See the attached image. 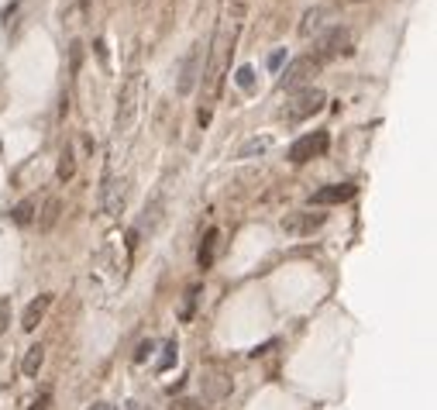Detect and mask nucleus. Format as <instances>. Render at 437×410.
I'll return each instance as SVG.
<instances>
[{"mask_svg":"<svg viewBox=\"0 0 437 410\" xmlns=\"http://www.w3.org/2000/svg\"><path fill=\"white\" fill-rule=\"evenodd\" d=\"M235 83H238L241 90H251V86H255V69H251V66H241L238 73H235Z\"/></svg>","mask_w":437,"mask_h":410,"instance_id":"nucleus-18","label":"nucleus"},{"mask_svg":"<svg viewBox=\"0 0 437 410\" xmlns=\"http://www.w3.org/2000/svg\"><path fill=\"white\" fill-rule=\"evenodd\" d=\"M59 210H62L59 200H48V204H45V210H41V221H39L41 231H52V224L59 221Z\"/></svg>","mask_w":437,"mask_h":410,"instance_id":"nucleus-17","label":"nucleus"},{"mask_svg":"<svg viewBox=\"0 0 437 410\" xmlns=\"http://www.w3.org/2000/svg\"><path fill=\"white\" fill-rule=\"evenodd\" d=\"M355 197V183H334V186H320L314 193V204L327 207V204H345Z\"/></svg>","mask_w":437,"mask_h":410,"instance_id":"nucleus-7","label":"nucleus"},{"mask_svg":"<svg viewBox=\"0 0 437 410\" xmlns=\"http://www.w3.org/2000/svg\"><path fill=\"white\" fill-rule=\"evenodd\" d=\"M327 145H331L327 131H310V135H303V138H296L289 145V159L293 163H310V159H317V156L327 152Z\"/></svg>","mask_w":437,"mask_h":410,"instance_id":"nucleus-2","label":"nucleus"},{"mask_svg":"<svg viewBox=\"0 0 437 410\" xmlns=\"http://www.w3.org/2000/svg\"><path fill=\"white\" fill-rule=\"evenodd\" d=\"M282 59H286V48L272 52V55H269V69H279V66H282Z\"/></svg>","mask_w":437,"mask_h":410,"instance_id":"nucleus-24","label":"nucleus"},{"mask_svg":"<svg viewBox=\"0 0 437 410\" xmlns=\"http://www.w3.org/2000/svg\"><path fill=\"white\" fill-rule=\"evenodd\" d=\"M100 207H104V214H118L120 207H124V179H114V176H107V179H104V190H100Z\"/></svg>","mask_w":437,"mask_h":410,"instance_id":"nucleus-6","label":"nucleus"},{"mask_svg":"<svg viewBox=\"0 0 437 410\" xmlns=\"http://www.w3.org/2000/svg\"><path fill=\"white\" fill-rule=\"evenodd\" d=\"M320 66H324V59H320V55H303V59H296V62L289 66V73L279 80V86H282V90H300L307 80H314V76H317Z\"/></svg>","mask_w":437,"mask_h":410,"instance_id":"nucleus-3","label":"nucleus"},{"mask_svg":"<svg viewBox=\"0 0 437 410\" xmlns=\"http://www.w3.org/2000/svg\"><path fill=\"white\" fill-rule=\"evenodd\" d=\"M55 172H59L62 183H69V179L76 176V152H73L69 145L62 149V156H59V169H55Z\"/></svg>","mask_w":437,"mask_h":410,"instance_id":"nucleus-14","label":"nucleus"},{"mask_svg":"<svg viewBox=\"0 0 437 410\" xmlns=\"http://www.w3.org/2000/svg\"><path fill=\"white\" fill-rule=\"evenodd\" d=\"M48 404H52V386H41V393L32 400V407L28 410H48Z\"/></svg>","mask_w":437,"mask_h":410,"instance_id":"nucleus-20","label":"nucleus"},{"mask_svg":"<svg viewBox=\"0 0 437 410\" xmlns=\"http://www.w3.org/2000/svg\"><path fill=\"white\" fill-rule=\"evenodd\" d=\"M52 300H55V293H39L28 307H25V314H21V328L25 331H35L45 321V314H48V307H52Z\"/></svg>","mask_w":437,"mask_h":410,"instance_id":"nucleus-5","label":"nucleus"},{"mask_svg":"<svg viewBox=\"0 0 437 410\" xmlns=\"http://www.w3.org/2000/svg\"><path fill=\"white\" fill-rule=\"evenodd\" d=\"M217 245H221V231H217V228H210V231L203 235L200 248H197V266L203 269V273L214 266V259H217Z\"/></svg>","mask_w":437,"mask_h":410,"instance_id":"nucleus-9","label":"nucleus"},{"mask_svg":"<svg viewBox=\"0 0 437 410\" xmlns=\"http://www.w3.org/2000/svg\"><path fill=\"white\" fill-rule=\"evenodd\" d=\"M200 66V48H193L190 55H186V62H183V73H179V83H176V90L179 93H190L193 90V83H197V69Z\"/></svg>","mask_w":437,"mask_h":410,"instance_id":"nucleus-11","label":"nucleus"},{"mask_svg":"<svg viewBox=\"0 0 437 410\" xmlns=\"http://www.w3.org/2000/svg\"><path fill=\"white\" fill-rule=\"evenodd\" d=\"M197 300H200V287L193 283V287L186 289V300H183V310H179V321H193V310H197Z\"/></svg>","mask_w":437,"mask_h":410,"instance_id":"nucleus-16","label":"nucleus"},{"mask_svg":"<svg viewBox=\"0 0 437 410\" xmlns=\"http://www.w3.org/2000/svg\"><path fill=\"white\" fill-rule=\"evenodd\" d=\"M11 221H14V224H21V228H25V224H32V221H35V200H21V204L11 210Z\"/></svg>","mask_w":437,"mask_h":410,"instance_id":"nucleus-15","label":"nucleus"},{"mask_svg":"<svg viewBox=\"0 0 437 410\" xmlns=\"http://www.w3.org/2000/svg\"><path fill=\"white\" fill-rule=\"evenodd\" d=\"M176 362V341H165L162 345V359H159V369H169Z\"/></svg>","mask_w":437,"mask_h":410,"instance_id":"nucleus-19","label":"nucleus"},{"mask_svg":"<svg viewBox=\"0 0 437 410\" xmlns=\"http://www.w3.org/2000/svg\"><path fill=\"white\" fill-rule=\"evenodd\" d=\"M272 149V138L269 135H262V138H251V142H244L238 149V159H251V156H262V152H269Z\"/></svg>","mask_w":437,"mask_h":410,"instance_id":"nucleus-13","label":"nucleus"},{"mask_svg":"<svg viewBox=\"0 0 437 410\" xmlns=\"http://www.w3.org/2000/svg\"><path fill=\"white\" fill-rule=\"evenodd\" d=\"M134 93H138V76H131L124 83L120 107H118V128H131V121H134Z\"/></svg>","mask_w":437,"mask_h":410,"instance_id":"nucleus-8","label":"nucleus"},{"mask_svg":"<svg viewBox=\"0 0 437 410\" xmlns=\"http://www.w3.org/2000/svg\"><path fill=\"white\" fill-rule=\"evenodd\" d=\"M7 321H11V300H0V334L7 331Z\"/></svg>","mask_w":437,"mask_h":410,"instance_id":"nucleus-23","label":"nucleus"},{"mask_svg":"<svg viewBox=\"0 0 437 410\" xmlns=\"http://www.w3.org/2000/svg\"><path fill=\"white\" fill-rule=\"evenodd\" d=\"M317 21H320V11H307V14H303V25H300V32H303V35H310V32L317 28Z\"/></svg>","mask_w":437,"mask_h":410,"instance_id":"nucleus-21","label":"nucleus"},{"mask_svg":"<svg viewBox=\"0 0 437 410\" xmlns=\"http://www.w3.org/2000/svg\"><path fill=\"white\" fill-rule=\"evenodd\" d=\"M324 90H300L293 100H286V107H282V118L286 121H307V118H314L317 111H324Z\"/></svg>","mask_w":437,"mask_h":410,"instance_id":"nucleus-1","label":"nucleus"},{"mask_svg":"<svg viewBox=\"0 0 437 410\" xmlns=\"http://www.w3.org/2000/svg\"><path fill=\"white\" fill-rule=\"evenodd\" d=\"M341 52H352V32L345 25L331 28L324 39H320V59H331V55H341Z\"/></svg>","mask_w":437,"mask_h":410,"instance_id":"nucleus-4","label":"nucleus"},{"mask_svg":"<svg viewBox=\"0 0 437 410\" xmlns=\"http://www.w3.org/2000/svg\"><path fill=\"white\" fill-rule=\"evenodd\" d=\"M152 352H155V341H141V345H138V352H134V362H145Z\"/></svg>","mask_w":437,"mask_h":410,"instance_id":"nucleus-22","label":"nucleus"},{"mask_svg":"<svg viewBox=\"0 0 437 410\" xmlns=\"http://www.w3.org/2000/svg\"><path fill=\"white\" fill-rule=\"evenodd\" d=\"M324 221H327V214H300V217L282 221V228H286V231H293V235H310V231H317Z\"/></svg>","mask_w":437,"mask_h":410,"instance_id":"nucleus-10","label":"nucleus"},{"mask_svg":"<svg viewBox=\"0 0 437 410\" xmlns=\"http://www.w3.org/2000/svg\"><path fill=\"white\" fill-rule=\"evenodd\" d=\"M80 7L83 11H90V0H80Z\"/></svg>","mask_w":437,"mask_h":410,"instance_id":"nucleus-26","label":"nucleus"},{"mask_svg":"<svg viewBox=\"0 0 437 410\" xmlns=\"http://www.w3.org/2000/svg\"><path fill=\"white\" fill-rule=\"evenodd\" d=\"M41 362H45V345H32L28 355H25V362H21V372L25 376H39Z\"/></svg>","mask_w":437,"mask_h":410,"instance_id":"nucleus-12","label":"nucleus"},{"mask_svg":"<svg viewBox=\"0 0 437 410\" xmlns=\"http://www.w3.org/2000/svg\"><path fill=\"white\" fill-rule=\"evenodd\" d=\"M90 410H114V404H93Z\"/></svg>","mask_w":437,"mask_h":410,"instance_id":"nucleus-25","label":"nucleus"}]
</instances>
